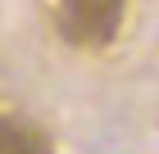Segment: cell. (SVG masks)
<instances>
[{
    "label": "cell",
    "instance_id": "obj_1",
    "mask_svg": "<svg viewBox=\"0 0 159 154\" xmlns=\"http://www.w3.org/2000/svg\"><path fill=\"white\" fill-rule=\"evenodd\" d=\"M127 0H50L55 27L77 50H105L123 27Z\"/></svg>",
    "mask_w": 159,
    "mask_h": 154
},
{
    "label": "cell",
    "instance_id": "obj_2",
    "mask_svg": "<svg viewBox=\"0 0 159 154\" xmlns=\"http://www.w3.org/2000/svg\"><path fill=\"white\" fill-rule=\"evenodd\" d=\"M0 154H55L50 136L18 113H0Z\"/></svg>",
    "mask_w": 159,
    "mask_h": 154
}]
</instances>
